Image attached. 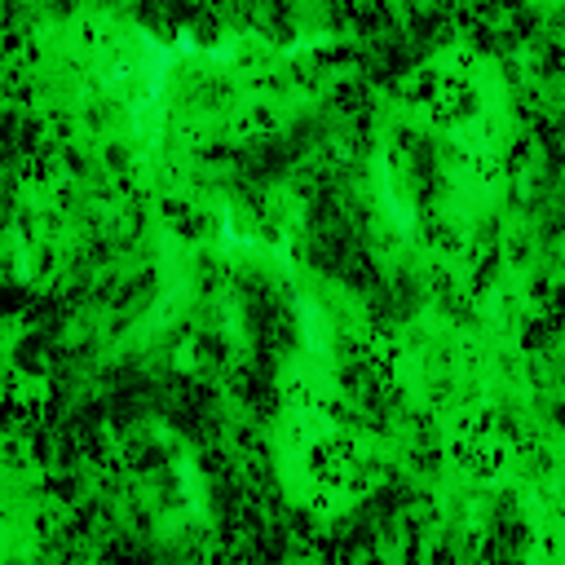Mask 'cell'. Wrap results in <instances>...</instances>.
<instances>
[{"label": "cell", "instance_id": "6da1fadb", "mask_svg": "<svg viewBox=\"0 0 565 565\" xmlns=\"http://www.w3.org/2000/svg\"><path fill=\"white\" fill-rule=\"evenodd\" d=\"M376 186H380V203H384V212L393 216V225H398L402 234H415V212L406 208L398 195H393V186H389V164H384V155H376Z\"/></svg>", "mask_w": 565, "mask_h": 565}, {"label": "cell", "instance_id": "7a4b0ae2", "mask_svg": "<svg viewBox=\"0 0 565 565\" xmlns=\"http://www.w3.org/2000/svg\"><path fill=\"white\" fill-rule=\"evenodd\" d=\"M296 314H300V331H305V349L327 358V322H322L318 305L309 296H296Z\"/></svg>", "mask_w": 565, "mask_h": 565}, {"label": "cell", "instance_id": "3957f363", "mask_svg": "<svg viewBox=\"0 0 565 565\" xmlns=\"http://www.w3.org/2000/svg\"><path fill=\"white\" fill-rule=\"evenodd\" d=\"M270 257H274V261L283 266V274H292V270H296V266H292V238H287V234H283V238H274Z\"/></svg>", "mask_w": 565, "mask_h": 565}, {"label": "cell", "instance_id": "277c9868", "mask_svg": "<svg viewBox=\"0 0 565 565\" xmlns=\"http://www.w3.org/2000/svg\"><path fill=\"white\" fill-rule=\"evenodd\" d=\"M234 247H243V238L234 234V216L221 212V252H234Z\"/></svg>", "mask_w": 565, "mask_h": 565}, {"label": "cell", "instance_id": "5b68a950", "mask_svg": "<svg viewBox=\"0 0 565 565\" xmlns=\"http://www.w3.org/2000/svg\"><path fill=\"white\" fill-rule=\"evenodd\" d=\"M177 53H199V40H195V31H190V27L177 31Z\"/></svg>", "mask_w": 565, "mask_h": 565}, {"label": "cell", "instance_id": "8992f818", "mask_svg": "<svg viewBox=\"0 0 565 565\" xmlns=\"http://www.w3.org/2000/svg\"><path fill=\"white\" fill-rule=\"evenodd\" d=\"M230 58H234V44H216L212 49V62H230Z\"/></svg>", "mask_w": 565, "mask_h": 565}]
</instances>
